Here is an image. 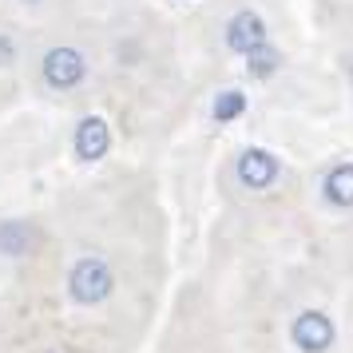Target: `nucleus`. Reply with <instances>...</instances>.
<instances>
[{"label": "nucleus", "instance_id": "2", "mask_svg": "<svg viewBox=\"0 0 353 353\" xmlns=\"http://www.w3.org/2000/svg\"><path fill=\"white\" fill-rule=\"evenodd\" d=\"M40 72H44V83H48V88L68 92V88H76V83L88 76V60H83V52L60 44V48H52L48 56H44Z\"/></svg>", "mask_w": 353, "mask_h": 353}, {"label": "nucleus", "instance_id": "4", "mask_svg": "<svg viewBox=\"0 0 353 353\" xmlns=\"http://www.w3.org/2000/svg\"><path fill=\"white\" fill-rule=\"evenodd\" d=\"M266 44V20L258 17V12H239V17H230L226 24V48L239 52V56H250L254 48Z\"/></svg>", "mask_w": 353, "mask_h": 353}, {"label": "nucleus", "instance_id": "5", "mask_svg": "<svg viewBox=\"0 0 353 353\" xmlns=\"http://www.w3.org/2000/svg\"><path fill=\"white\" fill-rule=\"evenodd\" d=\"M239 179H242V187H250V191H266L278 179V159H274L270 151L250 147V151L239 155Z\"/></svg>", "mask_w": 353, "mask_h": 353}, {"label": "nucleus", "instance_id": "11", "mask_svg": "<svg viewBox=\"0 0 353 353\" xmlns=\"http://www.w3.org/2000/svg\"><path fill=\"white\" fill-rule=\"evenodd\" d=\"M12 60H17V44L8 32H0V64H12Z\"/></svg>", "mask_w": 353, "mask_h": 353}, {"label": "nucleus", "instance_id": "12", "mask_svg": "<svg viewBox=\"0 0 353 353\" xmlns=\"http://www.w3.org/2000/svg\"><path fill=\"white\" fill-rule=\"evenodd\" d=\"M28 4H36V0H28Z\"/></svg>", "mask_w": 353, "mask_h": 353}, {"label": "nucleus", "instance_id": "10", "mask_svg": "<svg viewBox=\"0 0 353 353\" xmlns=\"http://www.w3.org/2000/svg\"><path fill=\"white\" fill-rule=\"evenodd\" d=\"M274 68H278V52H274V48L262 44V48L250 52V76H254V80H266Z\"/></svg>", "mask_w": 353, "mask_h": 353}, {"label": "nucleus", "instance_id": "8", "mask_svg": "<svg viewBox=\"0 0 353 353\" xmlns=\"http://www.w3.org/2000/svg\"><path fill=\"white\" fill-rule=\"evenodd\" d=\"M28 246H32V230H28V223H20V219L0 223V250H4V254H24Z\"/></svg>", "mask_w": 353, "mask_h": 353}, {"label": "nucleus", "instance_id": "6", "mask_svg": "<svg viewBox=\"0 0 353 353\" xmlns=\"http://www.w3.org/2000/svg\"><path fill=\"white\" fill-rule=\"evenodd\" d=\"M108 147H112V131L108 123L99 119V115H88L80 128H76V155L88 163H96L99 155H108Z\"/></svg>", "mask_w": 353, "mask_h": 353}, {"label": "nucleus", "instance_id": "3", "mask_svg": "<svg viewBox=\"0 0 353 353\" xmlns=\"http://www.w3.org/2000/svg\"><path fill=\"white\" fill-rule=\"evenodd\" d=\"M290 337H294V345L302 353H325L334 345V321L325 318V314H318V310H305L290 325Z\"/></svg>", "mask_w": 353, "mask_h": 353}, {"label": "nucleus", "instance_id": "7", "mask_svg": "<svg viewBox=\"0 0 353 353\" xmlns=\"http://www.w3.org/2000/svg\"><path fill=\"white\" fill-rule=\"evenodd\" d=\"M325 199L334 207H353V163H341L325 175Z\"/></svg>", "mask_w": 353, "mask_h": 353}, {"label": "nucleus", "instance_id": "1", "mask_svg": "<svg viewBox=\"0 0 353 353\" xmlns=\"http://www.w3.org/2000/svg\"><path fill=\"white\" fill-rule=\"evenodd\" d=\"M112 270L99 262V258H80L72 274H68V294L80 305H99L108 294H112Z\"/></svg>", "mask_w": 353, "mask_h": 353}, {"label": "nucleus", "instance_id": "9", "mask_svg": "<svg viewBox=\"0 0 353 353\" xmlns=\"http://www.w3.org/2000/svg\"><path fill=\"white\" fill-rule=\"evenodd\" d=\"M242 112H246V96L242 92H219V99H214V119L219 123H230Z\"/></svg>", "mask_w": 353, "mask_h": 353}]
</instances>
